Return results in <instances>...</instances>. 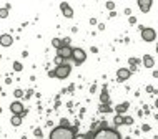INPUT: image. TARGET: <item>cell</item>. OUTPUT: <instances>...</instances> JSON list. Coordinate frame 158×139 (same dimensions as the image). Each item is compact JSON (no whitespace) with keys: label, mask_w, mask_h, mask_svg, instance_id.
I'll use <instances>...</instances> for the list:
<instances>
[{"label":"cell","mask_w":158,"mask_h":139,"mask_svg":"<svg viewBox=\"0 0 158 139\" xmlns=\"http://www.w3.org/2000/svg\"><path fill=\"white\" fill-rule=\"evenodd\" d=\"M14 70H15V71H20V70H22V63H20V61H15V63H14Z\"/></svg>","instance_id":"obj_19"},{"label":"cell","mask_w":158,"mask_h":139,"mask_svg":"<svg viewBox=\"0 0 158 139\" xmlns=\"http://www.w3.org/2000/svg\"><path fill=\"white\" fill-rule=\"evenodd\" d=\"M130 76H132V70H128V68H120L117 71V80L118 81H126Z\"/></svg>","instance_id":"obj_8"},{"label":"cell","mask_w":158,"mask_h":139,"mask_svg":"<svg viewBox=\"0 0 158 139\" xmlns=\"http://www.w3.org/2000/svg\"><path fill=\"white\" fill-rule=\"evenodd\" d=\"M10 111H12V114H17V116H23V113H25V106H23L20 101H14V103L10 104Z\"/></svg>","instance_id":"obj_6"},{"label":"cell","mask_w":158,"mask_h":139,"mask_svg":"<svg viewBox=\"0 0 158 139\" xmlns=\"http://www.w3.org/2000/svg\"><path fill=\"white\" fill-rule=\"evenodd\" d=\"M155 106H156V108H158V100H156V101H155Z\"/></svg>","instance_id":"obj_26"},{"label":"cell","mask_w":158,"mask_h":139,"mask_svg":"<svg viewBox=\"0 0 158 139\" xmlns=\"http://www.w3.org/2000/svg\"><path fill=\"white\" fill-rule=\"evenodd\" d=\"M126 109H128V103H123V104H120V106H117V113L118 114L125 113Z\"/></svg>","instance_id":"obj_15"},{"label":"cell","mask_w":158,"mask_h":139,"mask_svg":"<svg viewBox=\"0 0 158 139\" xmlns=\"http://www.w3.org/2000/svg\"><path fill=\"white\" fill-rule=\"evenodd\" d=\"M138 7H140V10L143 12V13H147L151 8V0H140V2H138Z\"/></svg>","instance_id":"obj_11"},{"label":"cell","mask_w":158,"mask_h":139,"mask_svg":"<svg viewBox=\"0 0 158 139\" xmlns=\"http://www.w3.org/2000/svg\"><path fill=\"white\" fill-rule=\"evenodd\" d=\"M12 43H14V38H12V35H8V33H4V35H0V45L2 46H12Z\"/></svg>","instance_id":"obj_9"},{"label":"cell","mask_w":158,"mask_h":139,"mask_svg":"<svg viewBox=\"0 0 158 139\" xmlns=\"http://www.w3.org/2000/svg\"><path fill=\"white\" fill-rule=\"evenodd\" d=\"M72 60L75 61L77 65H82L83 61L87 60V53H85V50H82V48H73Z\"/></svg>","instance_id":"obj_4"},{"label":"cell","mask_w":158,"mask_h":139,"mask_svg":"<svg viewBox=\"0 0 158 139\" xmlns=\"http://www.w3.org/2000/svg\"><path fill=\"white\" fill-rule=\"evenodd\" d=\"M123 123H125V124H133V119L130 118V116H125V118H123Z\"/></svg>","instance_id":"obj_20"},{"label":"cell","mask_w":158,"mask_h":139,"mask_svg":"<svg viewBox=\"0 0 158 139\" xmlns=\"http://www.w3.org/2000/svg\"><path fill=\"white\" fill-rule=\"evenodd\" d=\"M77 138V132L73 128L70 126H57V128L52 129L50 132V138L48 139H75Z\"/></svg>","instance_id":"obj_1"},{"label":"cell","mask_w":158,"mask_h":139,"mask_svg":"<svg viewBox=\"0 0 158 139\" xmlns=\"http://www.w3.org/2000/svg\"><path fill=\"white\" fill-rule=\"evenodd\" d=\"M14 94H15L17 98H22V96H23V91H22V89H15V93H14Z\"/></svg>","instance_id":"obj_21"},{"label":"cell","mask_w":158,"mask_h":139,"mask_svg":"<svg viewBox=\"0 0 158 139\" xmlns=\"http://www.w3.org/2000/svg\"><path fill=\"white\" fill-rule=\"evenodd\" d=\"M113 7H115V4H113V2H107V8H110V10H111Z\"/></svg>","instance_id":"obj_23"},{"label":"cell","mask_w":158,"mask_h":139,"mask_svg":"<svg viewBox=\"0 0 158 139\" xmlns=\"http://www.w3.org/2000/svg\"><path fill=\"white\" fill-rule=\"evenodd\" d=\"M156 53H158V46H156Z\"/></svg>","instance_id":"obj_27"},{"label":"cell","mask_w":158,"mask_h":139,"mask_svg":"<svg viewBox=\"0 0 158 139\" xmlns=\"http://www.w3.org/2000/svg\"><path fill=\"white\" fill-rule=\"evenodd\" d=\"M113 123H115V126H122V124H125V123H123V116H122V114H117L115 119H113Z\"/></svg>","instance_id":"obj_16"},{"label":"cell","mask_w":158,"mask_h":139,"mask_svg":"<svg viewBox=\"0 0 158 139\" xmlns=\"http://www.w3.org/2000/svg\"><path fill=\"white\" fill-rule=\"evenodd\" d=\"M130 65H133V68H135V65H138V60H137V58H130Z\"/></svg>","instance_id":"obj_22"},{"label":"cell","mask_w":158,"mask_h":139,"mask_svg":"<svg viewBox=\"0 0 158 139\" xmlns=\"http://www.w3.org/2000/svg\"><path fill=\"white\" fill-rule=\"evenodd\" d=\"M141 38L147 43H150L156 38V32H155L153 28H141Z\"/></svg>","instance_id":"obj_5"},{"label":"cell","mask_w":158,"mask_h":139,"mask_svg":"<svg viewBox=\"0 0 158 139\" xmlns=\"http://www.w3.org/2000/svg\"><path fill=\"white\" fill-rule=\"evenodd\" d=\"M75 139H87V136H83V134H80V136H77Z\"/></svg>","instance_id":"obj_25"},{"label":"cell","mask_w":158,"mask_h":139,"mask_svg":"<svg viewBox=\"0 0 158 139\" xmlns=\"http://www.w3.org/2000/svg\"><path fill=\"white\" fill-rule=\"evenodd\" d=\"M60 8H62V13H63V17H67V18H72V17H73V10L70 8V5L67 4V2L60 4Z\"/></svg>","instance_id":"obj_10"},{"label":"cell","mask_w":158,"mask_h":139,"mask_svg":"<svg viewBox=\"0 0 158 139\" xmlns=\"http://www.w3.org/2000/svg\"><path fill=\"white\" fill-rule=\"evenodd\" d=\"M52 45L55 46V48H57V50H60L62 46L63 45H68V40L65 38V40H60V38H53L52 40Z\"/></svg>","instance_id":"obj_12"},{"label":"cell","mask_w":158,"mask_h":139,"mask_svg":"<svg viewBox=\"0 0 158 139\" xmlns=\"http://www.w3.org/2000/svg\"><path fill=\"white\" fill-rule=\"evenodd\" d=\"M8 17V8H0V18H7Z\"/></svg>","instance_id":"obj_18"},{"label":"cell","mask_w":158,"mask_h":139,"mask_svg":"<svg viewBox=\"0 0 158 139\" xmlns=\"http://www.w3.org/2000/svg\"><path fill=\"white\" fill-rule=\"evenodd\" d=\"M100 100H102V103H108V100H110V98H108V93H107V89H103V91H102V96H100Z\"/></svg>","instance_id":"obj_17"},{"label":"cell","mask_w":158,"mask_h":139,"mask_svg":"<svg viewBox=\"0 0 158 139\" xmlns=\"http://www.w3.org/2000/svg\"><path fill=\"white\" fill-rule=\"evenodd\" d=\"M35 136H37V138H40V136H42V131H40V129H37V131H35Z\"/></svg>","instance_id":"obj_24"},{"label":"cell","mask_w":158,"mask_h":139,"mask_svg":"<svg viewBox=\"0 0 158 139\" xmlns=\"http://www.w3.org/2000/svg\"><path fill=\"white\" fill-rule=\"evenodd\" d=\"M10 123H12V126H20L22 124V116L14 114V116H12V119H10Z\"/></svg>","instance_id":"obj_14"},{"label":"cell","mask_w":158,"mask_h":139,"mask_svg":"<svg viewBox=\"0 0 158 139\" xmlns=\"http://www.w3.org/2000/svg\"><path fill=\"white\" fill-rule=\"evenodd\" d=\"M92 139H122L120 132L117 129H111V128H100L97 132L93 134Z\"/></svg>","instance_id":"obj_2"},{"label":"cell","mask_w":158,"mask_h":139,"mask_svg":"<svg viewBox=\"0 0 158 139\" xmlns=\"http://www.w3.org/2000/svg\"><path fill=\"white\" fill-rule=\"evenodd\" d=\"M141 61H143L145 68H153L155 66V60H153V56H150V55H145Z\"/></svg>","instance_id":"obj_13"},{"label":"cell","mask_w":158,"mask_h":139,"mask_svg":"<svg viewBox=\"0 0 158 139\" xmlns=\"http://www.w3.org/2000/svg\"><path fill=\"white\" fill-rule=\"evenodd\" d=\"M70 71H72V66H70V65H67V63H63V65H60V66L55 68L53 71H50L48 75L55 76V78H58V80H65V78H68Z\"/></svg>","instance_id":"obj_3"},{"label":"cell","mask_w":158,"mask_h":139,"mask_svg":"<svg viewBox=\"0 0 158 139\" xmlns=\"http://www.w3.org/2000/svg\"><path fill=\"white\" fill-rule=\"evenodd\" d=\"M58 56H62L63 60H68V58H72V53H73V48L70 45H63L60 48V50H57Z\"/></svg>","instance_id":"obj_7"}]
</instances>
